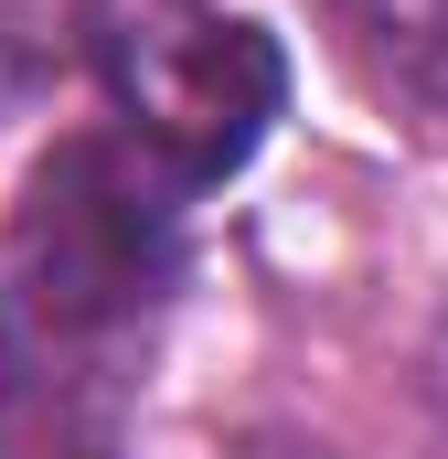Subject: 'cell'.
Here are the masks:
<instances>
[{
	"mask_svg": "<svg viewBox=\"0 0 448 459\" xmlns=\"http://www.w3.org/2000/svg\"><path fill=\"white\" fill-rule=\"evenodd\" d=\"M0 459H108V449L75 438L65 406H0Z\"/></svg>",
	"mask_w": 448,
	"mask_h": 459,
	"instance_id": "4",
	"label": "cell"
},
{
	"mask_svg": "<svg viewBox=\"0 0 448 459\" xmlns=\"http://www.w3.org/2000/svg\"><path fill=\"white\" fill-rule=\"evenodd\" d=\"M182 193L139 139H65L0 225V363L75 374L128 342L182 278Z\"/></svg>",
	"mask_w": 448,
	"mask_h": 459,
	"instance_id": "1",
	"label": "cell"
},
{
	"mask_svg": "<svg viewBox=\"0 0 448 459\" xmlns=\"http://www.w3.org/2000/svg\"><path fill=\"white\" fill-rule=\"evenodd\" d=\"M86 43L128 139L171 182H224L289 97V54L224 0H86Z\"/></svg>",
	"mask_w": 448,
	"mask_h": 459,
	"instance_id": "2",
	"label": "cell"
},
{
	"mask_svg": "<svg viewBox=\"0 0 448 459\" xmlns=\"http://www.w3.org/2000/svg\"><path fill=\"white\" fill-rule=\"evenodd\" d=\"M321 11L384 97L448 117V0H321Z\"/></svg>",
	"mask_w": 448,
	"mask_h": 459,
	"instance_id": "3",
	"label": "cell"
}]
</instances>
